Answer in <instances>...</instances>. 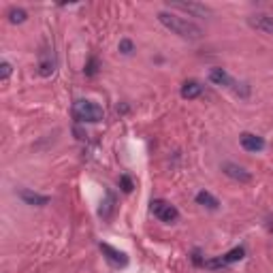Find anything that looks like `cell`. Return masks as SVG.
<instances>
[{
	"label": "cell",
	"instance_id": "1",
	"mask_svg": "<svg viewBox=\"0 0 273 273\" xmlns=\"http://www.w3.org/2000/svg\"><path fill=\"white\" fill-rule=\"evenodd\" d=\"M158 21L163 24L166 30H171L173 35L182 36V38H188V41H199V38H203V28L199 24H194L192 19H186L182 18V15L173 13V11H160L158 15Z\"/></svg>",
	"mask_w": 273,
	"mask_h": 273
},
{
	"label": "cell",
	"instance_id": "2",
	"mask_svg": "<svg viewBox=\"0 0 273 273\" xmlns=\"http://www.w3.org/2000/svg\"><path fill=\"white\" fill-rule=\"evenodd\" d=\"M73 118L81 124H98L105 120V111L94 100H75L73 103Z\"/></svg>",
	"mask_w": 273,
	"mask_h": 273
},
{
	"label": "cell",
	"instance_id": "3",
	"mask_svg": "<svg viewBox=\"0 0 273 273\" xmlns=\"http://www.w3.org/2000/svg\"><path fill=\"white\" fill-rule=\"evenodd\" d=\"M149 209H152V214L156 216V218L166 222V224H173V222L180 220V211H177V207L175 205H171L169 200L154 199L152 203H149Z\"/></svg>",
	"mask_w": 273,
	"mask_h": 273
},
{
	"label": "cell",
	"instance_id": "4",
	"mask_svg": "<svg viewBox=\"0 0 273 273\" xmlns=\"http://www.w3.org/2000/svg\"><path fill=\"white\" fill-rule=\"evenodd\" d=\"M166 7H169L171 11H183V13L192 15V18H209L214 11H211L207 4L203 2H166Z\"/></svg>",
	"mask_w": 273,
	"mask_h": 273
},
{
	"label": "cell",
	"instance_id": "5",
	"mask_svg": "<svg viewBox=\"0 0 273 273\" xmlns=\"http://www.w3.org/2000/svg\"><path fill=\"white\" fill-rule=\"evenodd\" d=\"M243 256H246V250L239 246V248H233L231 252H226L224 256H218V258L205 260L203 267H207V269H220V267H228V265H233V263H239Z\"/></svg>",
	"mask_w": 273,
	"mask_h": 273
},
{
	"label": "cell",
	"instance_id": "6",
	"mask_svg": "<svg viewBox=\"0 0 273 273\" xmlns=\"http://www.w3.org/2000/svg\"><path fill=\"white\" fill-rule=\"evenodd\" d=\"M248 24L250 28H254V30L263 32L267 36H273V18L267 13H254L248 18Z\"/></svg>",
	"mask_w": 273,
	"mask_h": 273
},
{
	"label": "cell",
	"instance_id": "7",
	"mask_svg": "<svg viewBox=\"0 0 273 273\" xmlns=\"http://www.w3.org/2000/svg\"><path fill=\"white\" fill-rule=\"evenodd\" d=\"M222 173L226 177H231L233 182H239V183H250L252 182V173L246 171L243 166H239L235 163H224L222 164Z\"/></svg>",
	"mask_w": 273,
	"mask_h": 273
},
{
	"label": "cell",
	"instance_id": "8",
	"mask_svg": "<svg viewBox=\"0 0 273 273\" xmlns=\"http://www.w3.org/2000/svg\"><path fill=\"white\" fill-rule=\"evenodd\" d=\"M239 143H241V147L246 149V152H252V154L265 149V139L254 135V132H241V135H239Z\"/></svg>",
	"mask_w": 273,
	"mask_h": 273
},
{
	"label": "cell",
	"instance_id": "9",
	"mask_svg": "<svg viewBox=\"0 0 273 273\" xmlns=\"http://www.w3.org/2000/svg\"><path fill=\"white\" fill-rule=\"evenodd\" d=\"M54 71H55L54 49H43V52H38V75H41V77H49Z\"/></svg>",
	"mask_w": 273,
	"mask_h": 273
},
{
	"label": "cell",
	"instance_id": "10",
	"mask_svg": "<svg viewBox=\"0 0 273 273\" xmlns=\"http://www.w3.org/2000/svg\"><path fill=\"white\" fill-rule=\"evenodd\" d=\"M18 197L24 200L26 205H30V207H45V205H49V197H47V194H38L35 190H28V188L18 190Z\"/></svg>",
	"mask_w": 273,
	"mask_h": 273
},
{
	"label": "cell",
	"instance_id": "11",
	"mask_svg": "<svg viewBox=\"0 0 273 273\" xmlns=\"http://www.w3.org/2000/svg\"><path fill=\"white\" fill-rule=\"evenodd\" d=\"M100 252L105 254V258L109 260L113 267H126L128 265V256L124 252H120V250H115L113 246H109V243H100Z\"/></svg>",
	"mask_w": 273,
	"mask_h": 273
},
{
	"label": "cell",
	"instance_id": "12",
	"mask_svg": "<svg viewBox=\"0 0 273 273\" xmlns=\"http://www.w3.org/2000/svg\"><path fill=\"white\" fill-rule=\"evenodd\" d=\"M209 81L216 83V86L228 88V90H231L233 83H235V79H233V77L228 75L224 69H211V71H209Z\"/></svg>",
	"mask_w": 273,
	"mask_h": 273
},
{
	"label": "cell",
	"instance_id": "13",
	"mask_svg": "<svg viewBox=\"0 0 273 273\" xmlns=\"http://www.w3.org/2000/svg\"><path fill=\"white\" fill-rule=\"evenodd\" d=\"M180 94H182V98H186V100H194V98H199L200 94H203V86H200L199 81L190 79V81H186L182 86Z\"/></svg>",
	"mask_w": 273,
	"mask_h": 273
},
{
	"label": "cell",
	"instance_id": "14",
	"mask_svg": "<svg viewBox=\"0 0 273 273\" xmlns=\"http://www.w3.org/2000/svg\"><path fill=\"white\" fill-rule=\"evenodd\" d=\"M197 203L203 205V207H207V209H211V211H216V209L220 207V200L216 199L211 192H207V190H200L197 194Z\"/></svg>",
	"mask_w": 273,
	"mask_h": 273
},
{
	"label": "cell",
	"instance_id": "15",
	"mask_svg": "<svg viewBox=\"0 0 273 273\" xmlns=\"http://www.w3.org/2000/svg\"><path fill=\"white\" fill-rule=\"evenodd\" d=\"M7 18H9L11 24H24V21L28 19V13L24 9H19V7H13V9H9Z\"/></svg>",
	"mask_w": 273,
	"mask_h": 273
},
{
	"label": "cell",
	"instance_id": "16",
	"mask_svg": "<svg viewBox=\"0 0 273 273\" xmlns=\"http://www.w3.org/2000/svg\"><path fill=\"white\" fill-rule=\"evenodd\" d=\"M113 203H115V197H113L111 192H107V200H105L103 207H100V211H98L100 218H105V220L111 218V211H113Z\"/></svg>",
	"mask_w": 273,
	"mask_h": 273
},
{
	"label": "cell",
	"instance_id": "17",
	"mask_svg": "<svg viewBox=\"0 0 273 273\" xmlns=\"http://www.w3.org/2000/svg\"><path fill=\"white\" fill-rule=\"evenodd\" d=\"M118 49H120V52L124 54V55H130L132 52H135V43H132L130 38H122L120 45H118Z\"/></svg>",
	"mask_w": 273,
	"mask_h": 273
},
{
	"label": "cell",
	"instance_id": "18",
	"mask_svg": "<svg viewBox=\"0 0 273 273\" xmlns=\"http://www.w3.org/2000/svg\"><path fill=\"white\" fill-rule=\"evenodd\" d=\"M11 73H13V66H11V62H7V60H4V62L0 64V79L7 81L9 77H11Z\"/></svg>",
	"mask_w": 273,
	"mask_h": 273
},
{
	"label": "cell",
	"instance_id": "19",
	"mask_svg": "<svg viewBox=\"0 0 273 273\" xmlns=\"http://www.w3.org/2000/svg\"><path fill=\"white\" fill-rule=\"evenodd\" d=\"M120 188H122V192H132V188H135V186H132V180H130V177H128V175H122L120 177Z\"/></svg>",
	"mask_w": 273,
	"mask_h": 273
},
{
	"label": "cell",
	"instance_id": "20",
	"mask_svg": "<svg viewBox=\"0 0 273 273\" xmlns=\"http://www.w3.org/2000/svg\"><path fill=\"white\" fill-rule=\"evenodd\" d=\"M94 73H96V60H90V64L86 69V75H94Z\"/></svg>",
	"mask_w": 273,
	"mask_h": 273
}]
</instances>
